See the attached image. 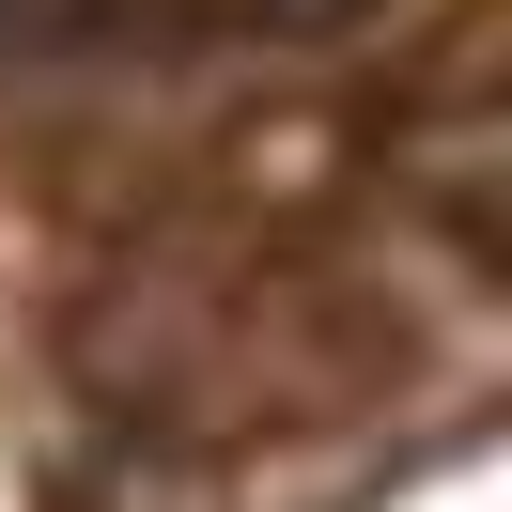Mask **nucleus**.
I'll return each mask as SVG.
<instances>
[{
	"instance_id": "nucleus-1",
	"label": "nucleus",
	"mask_w": 512,
	"mask_h": 512,
	"mask_svg": "<svg viewBox=\"0 0 512 512\" xmlns=\"http://www.w3.org/2000/svg\"><path fill=\"white\" fill-rule=\"evenodd\" d=\"M280 16H311V32H326V16H357V0H280Z\"/></svg>"
}]
</instances>
